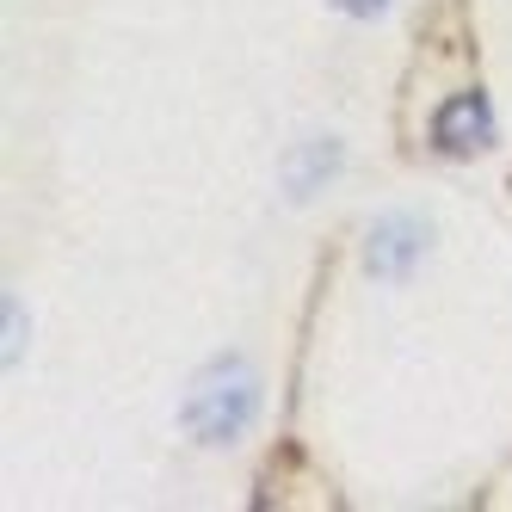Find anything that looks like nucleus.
Segmentation results:
<instances>
[{
    "mask_svg": "<svg viewBox=\"0 0 512 512\" xmlns=\"http://www.w3.org/2000/svg\"><path fill=\"white\" fill-rule=\"evenodd\" d=\"M340 167V149H334V142H327V149H315V142H309V149H303V161H290V192H309V179L315 173H334Z\"/></svg>",
    "mask_w": 512,
    "mask_h": 512,
    "instance_id": "obj_4",
    "label": "nucleus"
},
{
    "mask_svg": "<svg viewBox=\"0 0 512 512\" xmlns=\"http://www.w3.org/2000/svg\"><path fill=\"white\" fill-rule=\"evenodd\" d=\"M426 253V223L420 216H383V223H371V241H364V272L395 284L408 278V266Z\"/></svg>",
    "mask_w": 512,
    "mask_h": 512,
    "instance_id": "obj_2",
    "label": "nucleus"
},
{
    "mask_svg": "<svg viewBox=\"0 0 512 512\" xmlns=\"http://www.w3.org/2000/svg\"><path fill=\"white\" fill-rule=\"evenodd\" d=\"M432 142L445 155H482L488 142H494V112H488V99L482 93H451L445 105H438V118H432Z\"/></svg>",
    "mask_w": 512,
    "mask_h": 512,
    "instance_id": "obj_3",
    "label": "nucleus"
},
{
    "mask_svg": "<svg viewBox=\"0 0 512 512\" xmlns=\"http://www.w3.org/2000/svg\"><path fill=\"white\" fill-rule=\"evenodd\" d=\"M253 408H260V377H253L241 358H216L192 377L186 432L198 445H235V438L253 426Z\"/></svg>",
    "mask_w": 512,
    "mask_h": 512,
    "instance_id": "obj_1",
    "label": "nucleus"
},
{
    "mask_svg": "<svg viewBox=\"0 0 512 512\" xmlns=\"http://www.w3.org/2000/svg\"><path fill=\"white\" fill-rule=\"evenodd\" d=\"M340 13H352V19H377V13H389L395 0H334Z\"/></svg>",
    "mask_w": 512,
    "mask_h": 512,
    "instance_id": "obj_5",
    "label": "nucleus"
}]
</instances>
